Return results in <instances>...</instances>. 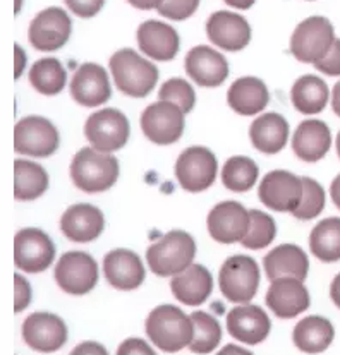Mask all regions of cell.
<instances>
[{
	"mask_svg": "<svg viewBox=\"0 0 340 355\" xmlns=\"http://www.w3.org/2000/svg\"><path fill=\"white\" fill-rule=\"evenodd\" d=\"M146 335L155 347L173 354L191 345L194 338V323L172 304L155 307L146 320Z\"/></svg>",
	"mask_w": 340,
	"mask_h": 355,
	"instance_id": "cell-1",
	"label": "cell"
},
{
	"mask_svg": "<svg viewBox=\"0 0 340 355\" xmlns=\"http://www.w3.org/2000/svg\"><path fill=\"white\" fill-rule=\"evenodd\" d=\"M71 179L83 193H103L117 182L119 160L112 153L83 148L72 158Z\"/></svg>",
	"mask_w": 340,
	"mask_h": 355,
	"instance_id": "cell-2",
	"label": "cell"
},
{
	"mask_svg": "<svg viewBox=\"0 0 340 355\" xmlns=\"http://www.w3.org/2000/svg\"><path fill=\"white\" fill-rule=\"evenodd\" d=\"M196 256V242L187 232L172 230L146 251L151 273L157 277H176L193 264Z\"/></svg>",
	"mask_w": 340,
	"mask_h": 355,
	"instance_id": "cell-3",
	"label": "cell"
},
{
	"mask_svg": "<svg viewBox=\"0 0 340 355\" xmlns=\"http://www.w3.org/2000/svg\"><path fill=\"white\" fill-rule=\"evenodd\" d=\"M110 72L114 83L124 95L144 98L158 81V69L150 60L137 55L133 49H122L110 57Z\"/></svg>",
	"mask_w": 340,
	"mask_h": 355,
	"instance_id": "cell-4",
	"label": "cell"
},
{
	"mask_svg": "<svg viewBox=\"0 0 340 355\" xmlns=\"http://www.w3.org/2000/svg\"><path fill=\"white\" fill-rule=\"evenodd\" d=\"M335 40L334 26L327 17H307L292 33L291 52L299 62L316 64L330 52Z\"/></svg>",
	"mask_w": 340,
	"mask_h": 355,
	"instance_id": "cell-5",
	"label": "cell"
},
{
	"mask_svg": "<svg viewBox=\"0 0 340 355\" xmlns=\"http://www.w3.org/2000/svg\"><path fill=\"white\" fill-rule=\"evenodd\" d=\"M219 285L220 292L230 302H251L260 287L258 263L249 256H230L220 268Z\"/></svg>",
	"mask_w": 340,
	"mask_h": 355,
	"instance_id": "cell-6",
	"label": "cell"
},
{
	"mask_svg": "<svg viewBox=\"0 0 340 355\" xmlns=\"http://www.w3.org/2000/svg\"><path fill=\"white\" fill-rule=\"evenodd\" d=\"M131 134L129 121L117 108H103L88 117L85 136L92 148L102 153H112L126 146Z\"/></svg>",
	"mask_w": 340,
	"mask_h": 355,
	"instance_id": "cell-7",
	"label": "cell"
},
{
	"mask_svg": "<svg viewBox=\"0 0 340 355\" xmlns=\"http://www.w3.org/2000/svg\"><path fill=\"white\" fill-rule=\"evenodd\" d=\"M59 130L45 117L30 115L14 128V150L19 155L46 158L59 150Z\"/></svg>",
	"mask_w": 340,
	"mask_h": 355,
	"instance_id": "cell-8",
	"label": "cell"
},
{
	"mask_svg": "<svg viewBox=\"0 0 340 355\" xmlns=\"http://www.w3.org/2000/svg\"><path fill=\"white\" fill-rule=\"evenodd\" d=\"M219 163L215 155L203 146L184 150L176 162V177L187 193H201L215 182Z\"/></svg>",
	"mask_w": 340,
	"mask_h": 355,
	"instance_id": "cell-9",
	"label": "cell"
},
{
	"mask_svg": "<svg viewBox=\"0 0 340 355\" xmlns=\"http://www.w3.org/2000/svg\"><path fill=\"white\" fill-rule=\"evenodd\" d=\"M53 275L64 292L83 295L92 292L99 284V264L88 252L71 251L57 261Z\"/></svg>",
	"mask_w": 340,
	"mask_h": 355,
	"instance_id": "cell-10",
	"label": "cell"
},
{
	"mask_svg": "<svg viewBox=\"0 0 340 355\" xmlns=\"http://www.w3.org/2000/svg\"><path fill=\"white\" fill-rule=\"evenodd\" d=\"M56 259L52 239L38 228H23L14 237V263L26 273H42Z\"/></svg>",
	"mask_w": 340,
	"mask_h": 355,
	"instance_id": "cell-11",
	"label": "cell"
},
{
	"mask_svg": "<svg viewBox=\"0 0 340 355\" xmlns=\"http://www.w3.org/2000/svg\"><path fill=\"white\" fill-rule=\"evenodd\" d=\"M184 112L170 101L151 103L141 115L143 134L155 144H173L184 132Z\"/></svg>",
	"mask_w": 340,
	"mask_h": 355,
	"instance_id": "cell-12",
	"label": "cell"
},
{
	"mask_svg": "<svg viewBox=\"0 0 340 355\" xmlns=\"http://www.w3.org/2000/svg\"><path fill=\"white\" fill-rule=\"evenodd\" d=\"M72 31V21L60 7H49L36 14L30 24V42L36 50L56 52L69 42Z\"/></svg>",
	"mask_w": 340,
	"mask_h": 355,
	"instance_id": "cell-13",
	"label": "cell"
},
{
	"mask_svg": "<svg viewBox=\"0 0 340 355\" xmlns=\"http://www.w3.org/2000/svg\"><path fill=\"white\" fill-rule=\"evenodd\" d=\"M258 196L266 208L292 213L301 202L303 179L287 170H273L262 179Z\"/></svg>",
	"mask_w": 340,
	"mask_h": 355,
	"instance_id": "cell-14",
	"label": "cell"
},
{
	"mask_svg": "<svg viewBox=\"0 0 340 355\" xmlns=\"http://www.w3.org/2000/svg\"><path fill=\"white\" fill-rule=\"evenodd\" d=\"M208 232L213 241L220 244L242 242L251 228V215L237 201H223L210 211Z\"/></svg>",
	"mask_w": 340,
	"mask_h": 355,
	"instance_id": "cell-15",
	"label": "cell"
},
{
	"mask_svg": "<svg viewBox=\"0 0 340 355\" xmlns=\"http://www.w3.org/2000/svg\"><path fill=\"white\" fill-rule=\"evenodd\" d=\"M23 338L36 352H56L66 345L67 326L56 314L33 313L24 320Z\"/></svg>",
	"mask_w": 340,
	"mask_h": 355,
	"instance_id": "cell-16",
	"label": "cell"
},
{
	"mask_svg": "<svg viewBox=\"0 0 340 355\" xmlns=\"http://www.w3.org/2000/svg\"><path fill=\"white\" fill-rule=\"evenodd\" d=\"M71 95L79 105L88 108L107 103L112 96L107 71L99 64H83L71 79Z\"/></svg>",
	"mask_w": 340,
	"mask_h": 355,
	"instance_id": "cell-17",
	"label": "cell"
},
{
	"mask_svg": "<svg viewBox=\"0 0 340 355\" xmlns=\"http://www.w3.org/2000/svg\"><path fill=\"white\" fill-rule=\"evenodd\" d=\"M206 35L213 45L227 52H239L246 49L251 40V26L241 14L219 10L206 21Z\"/></svg>",
	"mask_w": 340,
	"mask_h": 355,
	"instance_id": "cell-18",
	"label": "cell"
},
{
	"mask_svg": "<svg viewBox=\"0 0 340 355\" xmlns=\"http://www.w3.org/2000/svg\"><path fill=\"white\" fill-rule=\"evenodd\" d=\"M266 306L280 320H291L309 307V292L299 278H277L266 292Z\"/></svg>",
	"mask_w": 340,
	"mask_h": 355,
	"instance_id": "cell-19",
	"label": "cell"
},
{
	"mask_svg": "<svg viewBox=\"0 0 340 355\" xmlns=\"http://www.w3.org/2000/svg\"><path fill=\"white\" fill-rule=\"evenodd\" d=\"M186 72L196 85L215 88L229 76V64L220 52L206 45H198L187 52Z\"/></svg>",
	"mask_w": 340,
	"mask_h": 355,
	"instance_id": "cell-20",
	"label": "cell"
},
{
	"mask_svg": "<svg viewBox=\"0 0 340 355\" xmlns=\"http://www.w3.org/2000/svg\"><path fill=\"white\" fill-rule=\"evenodd\" d=\"M270 328H272V323L265 311L253 304L234 307L227 314V329L230 336H234L241 343L258 345L269 336Z\"/></svg>",
	"mask_w": 340,
	"mask_h": 355,
	"instance_id": "cell-21",
	"label": "cell"
},
{
	"mask_svg": "<svg viewBox=\"0 0 340 355\" xmlns=\"http://www.w3.org/2000/svg\"><path fill=\"white\" fill-rule=\"evenodd\" d=\"M136 38L141 52L155 60H172L179 52V35L170 24L162 21H144L137 28Z\"/></svg>",
	"mask_w": 340,
	"mask_h": 355,
	"instance_id": "cell-22",
	"label": "cell"
},
{
	"mask_svg": "<svg viewBox=\"0 0 340 355\" xmlns=\"http://www.w3.org/2000/svg\"><path fill=\"white\" fill-rule=\"evenodd\" d=\"M103 273L108 284L119 291H135L144 282V266L139 256L129 249H115L103 259Z\"/></svg>",
	"mask_w": 340,
	"mask_h": 355,
	"instance_id": "cell-23",
	"label": "cell"
},
{
	"mask_svg": "<svg viewBox=\"0 0 340 355\" xmlns=\"http://www.w3.org/2000/svg\"><path fill=\"white\" fill-rule=\"evenodd\" d=\"M103 213L93 205L69 206L60 218V230L72 242H92L103 232Z\"/></svg>",
	"mask_w": 340,
	"mask_h": 355,
	"instance_id": "cell-24",
	"label": "cell"
},
{
	"mask_svg": "<svg viewBox=\"0 0 340 355\" xmlns=\"http://www.w3.org/2000/svg\"><path fill=\"white\" fill-rule=\"evenodd\" d=\"M332 132L323 121H305L296 129L292 137V150L299 160L316 163L330 151Z\"/></svg>",
	"mask_w": 340,
	"mask_h": 355,
	"instance_id": "cell-25",
	"label": "cell"
},
{
	"mask_svg": "<svg viewBox=\"0 0 340 355\" xmlns=\"http://www.w3.org/2000/svg\"><path fill=\"white\" fill-rule=\"evenodd\" d=\"M265 273L270 282L277 278H299L305 282L309 271V261L306 252L296 244H282L272 249L263 259Z\"/></svg>",
	"mask_w": 340,
	"mask_h": 355,
	"instance_id": "cell-26",
	"label": "cell"
},
{
	"mask_svg": "<svg viewBox=\"0 0 340 355\" xmlns=\"http://www.w3.org/2000/svg\"><path fill=\"white\" fill-rule=\"evenodd\" d=\"M173 297L186 306H200L213 291V278L201 264H191L170 282Z\"/></svg>",
	"mask_w": 340,
	"mask_h": 355,
	"instance_id": "cell-27",
	"label": "cell"
},
{
	"mask_svg": "<svg viewBox=\"0 0 340 355\" xmlns=\"http://www.w3.org/2000/svg\"><path fill=\"white\" fill-rule=\"evenodd\" d=\"M229 107L239 115H256L265 110L270 101V93L265 83L258 78H239L227 92Z\"/></svg>",
	"mask_w": 340,
	"mask_h": 355,
	"instance_id": "cell-28",
	"label": "cell"
},
{
	"mask_svg": "<svg viewBox=\"0 0 340 355\" xmlns=\"http://www.w3.org/2000/svg\"><path fill=\"white\" fill-rule=\"evenodd\" d=\"M253 146L265 155H275L285 148L289 141V124L280 114H263L249 129Z\"/></svg>",
	"mask_w": 340,
	"mask_h": 355,
	"instance_id": "cell-29",
	"label": "cell"
},
{
	"mask_svg": "<svg viewBox=\"0 0 340 355\" xmlns=\"http://www.w3.org/2000/svg\"><path fill=\"white\" fill-rule=\"evenodd\" d=\"M335 329L327 318L307 316L296 324L292 340L305 354H321L334 342Z\"/></svg>",
	"mask_w": 340,
	"mask_h": 355,
	"instance_id": "cell-30",
	"label": "cell"
},
{
	"mask_svg": "<svg viewBox=\"0 0 340 355\" xmlns=\"http://www.w3.org/2000/svg\"><path fill=\"white\" fill-rule=\"evenodd\" d=\"M328 96H330V92H328L327 83L313 74L299 78L291 92L292 105L296 107V110L306 115L323 112L328 103Z\"/></svg>",
	"mask_w": 340,
	"mask_h": 355,
	"instance_id": "cell-31",
	"label": "cell"
},
{
	"mask_svg": "<svg viewBox=\"0 0 340 355\" xmlns=\"http://www.w3.org/2000/svg\"><path fill=\"white\" fill-rule=\"evenodd\" d=\"M49 189V173L38 163L30 160L14 162V198L33 201Z\"/></svg>",
	"mask_w": 340,
	"mask_h": 355,
	"instance_id": "cell-32",
	"label": "cell"
},
{
	"mask_svg": "<svg viewBox=\"0 0 340 355\" xmlns=\"http://www.w3.org/2000/svg\"><path fill=\"white\" fill-rule=\"evenodd\" d=\"M30 83L38 93L45 96L59 95L67 83V72L60 60L53 57L40 59L30 69Z\"/></svg>",
	"mask_w": 340,
	"mask_h": 355,
	"instance_id": "cell-33",
	"label": "cell"
},
{
	"mask_svg": "<svg viewBox=\"0 0 340 355\" xmlns=\"http://www.w3.org/2000/svg\"><path fill=\"white\" fill-rule=\"evenodd\" d=\"M309 249L323 263L340 259V218L321 220L311 230Z\"/></svg>",
	"mask_w": 340,
	"mask_h": 355,
	"instance_id": "cell-34",
	"label": "cell"
},
{
	"mask_svg": "<svg viewBox=\"0 0 340 355\" xmlns=\"http://www.w3.org/2000/svg\"><path fill=\"white\" fill-rule=\"evenodd\" d=\"M260 175L255 160L248 157H232L222 168V182L232 193H246L253 189Z\"/></svg>",
	"mask_w": 340,
	"mask_h": 355,
	"instance_id": "cell-35",
	"label": "cell"
},
{
	"mask_svg": "<svg viewBox=\"0 0 340 355\" xmlns=\"http://www.w3.org/2000/svg\"><path fill=\"white\" fill-rule=\"evenodd\" d=\"M191 320L194 323V338L191 342L189 349L194 354H210L219 347L222 340V328L220 323L212 314L198 311L191 314Z\"/></svg>",
	"mask_w": 340,
	"mask_h": 355,
	"instance_id": "cell-36",
	"label": "cell"
},
{
	"mask_svg": "<svg viewBox=\"0 0 340 355\" xmlns=\"http://www.w3.org/2000/svg\"><path fill=\"white\" fill-rule=\"evenodd\" d=\"M249 215H251V228H249L248 235L242 239L241 244L246 249H253V251L269 248L273 242L275 235H277L275 220L266 213L260 211V209H251Z\"/></svg>",
	"mask_w": 340,
	"mask_h": 355,
	"instance_id": "cell-37",
	"label": "cell"
},
{
	"mask_svg": "<svg viewBox=\"0 0 340 355\" xmlns=\"http://www.w3.org/2000/svg\"><path fill=\"white\" fill-rule=\"evenodd\" d=\"M325 208V191L316 180L309 177H303V198L298 208L292 211V215L298 220H313L323 211Z\"/></svg>",
	"mask_w": 340,
	"mask_h": 355,
	"instance_id": "cell-38",
	"label": "cell"
},
{
	"mask_svg": "<svg viewBox=\"0 0 340 355\" xmlns=\"http://www.w3.org/2000/svg\"><path fill=\"white\" fill-rule=\"evenodd\" d=\"M158 98L162 101H170V103L177 105L184 114H189L196 103V95H194L193 86L187 81L180 78H172L162 85Z\"/></svg>",
	"mask_w": 340,
	"mask_h": 355,
	"instance_id": "cell-39",
	"label": "cell"
},
{
	"mask_svg": "<svg viewBox=\"0 0 340 355\" xmlns=\"http://www.w3.org/2000/svg\"><path fill=\"white\" fill-rule=\"evenodd\" d=\"M200 0H160L157 10L160 16L172 21H184L196 12Z\"/></svg>",
	"mask_w": 340,
	"mask_h": 355,
	"instance_id": "cell-40",
	"label": "cell"
},
{
	"mask_svg": "<svg viewBox=\"0 0 340 355\" xmlns=\"http://www.w3.org/2000/svg\"><path fill=\"white\" fill-rule=\"evenodd\" d=\"M314 67L320 72L327 76H340V40H335L334 46H332L330 52L323 57L321 60H318L316 64H313Z\"/></svg>",
	"mask_w": 340,
	"mask_h": 355,
	"instance_id": "cell-41",
	"label": "cell"
},
{
	"mask_svg": "<svg viewBox=\"0 0 340 355\" xmlns=\"http://www.w3.org/2000/svg\"><path fill=\"white\" fill-rule=\"evenodd\" d=\"M72 14L79 17H93L102 10L105 0H64Z\"/></svg>",
	"mask_w": 340,
	"mask_h": 355,
	"instance_id": "cell-42",
	"label": "cell"
},
{
	"mask_svg": "<svg viewBox=\"0 0 340 355\" xmlns=\"http://www.w3.org/2000/svg\"><path fill=\"white\" fill-rule=\"evenodd\" d=\"M14 288H16V297H14V313H21L26 309L31 302V287L23 275H14Z\"/></svg>",
	"mask_w": 340,
	"mask_h": 355,
	"instance_id": "cell-43",
	"label": "cell"
},
{
	"mask_svg": "<svg viewBox=\"0 0 340 355\" xmlns=\"http://www.w3.org/2000/svg\"><path fill=\"white\" fill-rule=\"evenodd\" d=\"M117 355H157L150 343L141 338H128L117 349Z\"/></svg>",
	"mask_w": 340,
	"mask_h": 355,
	"instance_id": "cell-44",
	"label": "cell"
},
{
	"mask_svg": "<svg viewBox=\"0 0 340 355\" xmlns=\"http://www.w3.org/2000/svg\"><path fill=\"white\" fill-rule=\"evenodd\" d=\"M71 355H108V352L102 343L85 342L79 343V345L72 350Z\"/></svg>",
	"mask_w": 340,
	"mask_h": 355,
	"instance_id": "cell-45",
	"label": "cell"
},
{
	"mask_svg": "<svg viewBox=\"0 0 340 355\" xmlns=\"http://www.w3.org/2000/svg\"><path fill=\"white\" fill-rule=\"evenodd\" d=\"M133 7L141 10H150V9H157L160 0H128Z\"/></svg>",
	"mask_w": 340,
	"mask_h": 355,
	"instance_id": "cell-46",
	"label": "cell"
},
{
	"mask_svg": "<svg viewBox=\"0 0 340 355\" xmlns=\"http://www.w3.org/2000/svg\"><path fill=\"white\" fill-rule=\"evenodd\" d=\"M216 355H253V354L249 352V350L242 349V347L232 345V343H230V345L223 347V349L220 350V352L216 354Z\"/></svg>",
	"mask_w": 340,
	"mask_h": 355,
	"instance_id": "cell-47",
	"label": "cell"
},
{
	"mask_svg": "<svg viewBox=\"0 0 340 355\" xmlns=\"http://www.w3.org/2000/svg\"><path fill=\"white\" fill-rule=\"evenodd\" d=\"M330 297H332V300H334L335 306H337L340 309V273L334 278V282H332Z\"/></svg>",
	"mask_w": 340,
	"mask_h": 355,
	"instance_id": "cell-48",
	"label": "cell"
},
{
	"mask_svg": "<svg viewBox=\"0 0 340 355\" xmlns=\"http://www.w3.org/2000/svg\"><path fill=\"white\" fill-rule=\"evenodd\" d=\"M16 59H17V65H16V79L21 78V74H23L24 71V60H26V55H24L23 49H21L19 45H16Z\"/></svg>",
	"mask_w": 340,
	"mask_h": 355,
	"instance_id": "cell-49",
	"label": "cell"
},
{
	"mask_svg": "<svg viewBox=\"0 0 340 355\" xmlns=\"http://www.w3.org/2000/svg\"><path fill=\"white\" fill-rule=\"evenodd\" d=\"M330 196H332V201H334V205L340 209V173L335 177L334 182H332Z\"/></svg>",
	"mask_w": 340,
	"mask_h": 355,
	"instance_id": "cell-50",
	"label": "cell"
},
{
	"mask_svg": "<svg viewBox=\"0 0 340 355\" xmlns=\"http://www.w3.org/2000/svg\"><path fill=\"white\" fill-rule=\"evenodd\" d=\"M223 2H226L227 6L234 7V9L244 10V9H249V7H251L256 0H223Z\"/></svg>",
	"mask_w": 340,
	"mask_h": 355,
	"instance_id": "cell-51",
	"label": "cell"
},
{
	"mask_svg": "<svg viewBox=\"0 0 340 355\" xmlns=\"http://www.w3.org/2000/svg\"><path fill=\"white\" fill-rule=\"evenodd\" d=\"M332 108L340 117V81L334 86V92H332Z\"/></svg>",
	"mask_w": 340,
	"mask_h": 355,
	"instance_id": "cell-52",
	"label": "cell"
},
{
	"mask_svg": "<svg viewBox=\"0 0 340 355\" xmlns=\"http://www.w3.org/2000/svg\"><path fill=\"white\" fill-rule=\"evenodd\" d=\"M337 153H339V158H340V132L337 136Z\"/></svg>",
	"mask_w": 340,
	"mask_h": 355,
	"instance_id": "cell-53",
	"label": "cell"
}]
</instances>
